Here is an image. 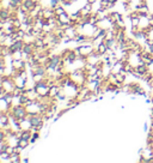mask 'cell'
<instances>
[{
    "mask_svg": "<svg viewBox=\"0 0 153 163\" xmlns=\"http://www.w3.org/2000/svg\"><path fill=\"white\" fill-rule=\"evenodd\" d=\"M57 5H60V0H50L49 6L52 7V8H55Z\"/></svg>",
    "mask_w": 153,
    "mask_h": 163,
    "instance_id": "27",
    "label": "cell"
},
{
    "mask_svg": "<svg viewBox=\"0 0 153 163\" xmlns=\"http://www.w3.org/2000/svg\"><path fill=\"white\" fill-rule=\"evenodd\" d=\"M0 18H1V8H0Z\"/></svg>",
    "mask_w": 153,
    "mask_h": 163,
    "instance_id": "40",
    "label": "cell"
},
{
    "mask_svg": "<svg viewBox=\"0 0 153 163\" xmlns=\"http://www.w3.org/2000/svg\"><path fill=\"white\" fill-rule=\"evenodd\" d=\"M35 141H36V140L31 138V139H30V144H35Z\"/></svg>",
    "mask_w": 153,
    "mask_h": 163,
    "instance_id": "38",
    "label": "cell"
},
{
    "mask_svg": "<svg viewBox=\"0 0 153 163\" xmlns=\"http://www.w3.org/2000/svg\"><path fill=\"white\" fill-rule=\"evenodd\" d=\"M12 67L15 70H24L26 67V61H24L23 59H13Z\"/></svg>",
    "mask_w": 153,
    "mask_h": 163,
    "instance_id": "6",
    "label": "cell"
},
{
    "mask_svg": "<svg viewBox=\"0 0 153 163\" xmlns=\"http://www.w3.org/2000/svg\"><path fill=\"white\" fill-rule=\"evenodd\" d=\"M65 33H66V36L71 37L72 40H74V37H75V36H77V34H78L77 29H75L74 26H69L68 29H66V30H65Z\"/></svg>",
    "mask_w": 153,
    "mask_h": 163,
    "instance_id": "13",
    "label": "cell"
},
{
    "mask_svg": "<svg viewBox=\"0 0 153 163\" xmlns=\"http://www.w3.org/2000/svg\"><path fill=\"white\" fill-rule=\"evenodd\" d=\"M54 11H55V16H60V15H62V13H66V7L60 4V5H57L54 8Z\"/></svg>",
    "mask_w": 153,
    "mask_h": 163,
    "instance_id": "18",
    "label": "cell"
},
{
    "mask_svg": "<svg viewBox=\"0 0 153 163\" xmlns=\"http://www.w3.org/2000/svg\"><path fill=\"white\" fill-rule=\"evenodd\" d=\"M10 109H11V106H10L8 102L4 97H0V111L1 113H7Z\"/></svg>",
    "mask_w": 153,
    "mask_h": 163,
    "instance_id": "7",
    "label": "cell"
},
{
    "mask_svg": "<svg viewBox=\"0 0 153 163\" xmlns=\"http://www.w3.org/2000/svg\"><path fill=\"white\" fill-rule=\"evenodd\" d=\"M17 144H18L20 148H22L23 150H25V149H28V148L30 146V140H29V139H24V138H19Z\"/></svg>",
    "mask_w": 153,
    "mask_h": 163,
    "instance_id": "14",
    "label": "cell"
},
{
    "mask_svg": "<svg viewBox=\"0 0 153 163\" xmlns=\"http://www.w3.org/2000/svg\"><path fill=\"white\" fill-rule=\"evenodd\" d=\"M4 95H5V91H4V88L0 85V97H4Z\"/></svg>",
    "mask_w": 153,
    "mask_h": 163,
    "instance_id": "33",
    "label": "cell"
},
{
    "mask_svg": "<svg viewBox=\"0 0 153 163\" xmlns=\"http://www.w3.org/2000/svg\"><path fill=\"white\" fill-rule=\"evenodd\" d=\"M23 4L31 11V10L35 7V5H36V3H34V0H23Z\"/></svg>",
    "mask_w": 153,
    "mask_h": 163,
    "instance_id": "22",
    "label": "cell"
},
{
    "mask_svg": "<svg viewBox=\"0 0 153 163\" xmlns=\"http://www.w3.org/2000/svg\"><path fill=\"white\" fill-rule=\"evenodd\" d=\"M16 1H19V3H23V0H16Z\"/></svg>",
    "mask_w": 153,
    "mask_h": 163,
    "instance_id": "39",
    "label": "cell"
},
{
    "mask_svg": "<svg viewBox=\"0 0 153 163\" xmlns=\"http://www.w3.org/2000/svg\"><path fill=\"white\" fill-rule=\"evenodd\" d=\"M144 131H145V132L148 131V125H147V122H145V124H144Z\"/></svg>",
    "mask_w": 153,
    "mask_h": 163,
    "instance_id": "35",
    "label": "cell"
},
{
    "mask_svg": "<svg viewBox=\"0 0 153 163\" xmlns=\"http://www.w3.org/2000/svg\"><path fill=\"white\" fill-rule=\"evenodd\" d=\"M1 86L4 88L5 93H12L13 89L16 88L13 77H11V76H4V79L1 82Z\"/></svg>",
    "mask_w": 153,
    "mask_h": 163,
    "instance_id": "3",
    "label": "cell"
},
{
    "mask_svg": "<svg viewBox=\"0 0 153 163\" xmlns=\"http://www.w3.org/2000/svg\"><path fill=\"white\" fill-rule=\"evenodd\" d=\"M15 43V38L12 36H6L5 40H4V45L7 46V47H11L12 45Z\"/></svg>",
    "mask_w": 153,
    "mask_h": 163,
    "instance_id": "20",
    "label": "cell"
},
{
    "mask_svg": "<svg viewBox=\"0 0 153 163\" xmlns=\"http://www.w3.org/2000/svg\"><path fill=\"white\" fill-rule=\"evenodd\" d=\"M57 17V20L60 23H68L69 20H71V17H69V13L66 12V13H62V15H60V16H56Z\"/></svg>",
    "mask_w": 153,
    "mask_h": 163,
    "instance_id": "15",
    "label": "cell"
},
{
    "mask_svg": "<svg viewBox=\"0 0 153 163\" xmlns=\"http://www.w3.org/2000/svg\"><path fill=\"white\" fill-rule=\"evenodd\" d=\"M7 114L10 115V118L11 116H15L16 119H20V118H25L28 115V111H26V108L24 106H13L11 107V109H10L7 111Z\"/></svg>",
    "mask_w": 153,
    "mask_h": 163,
    "instance_id": "1",
    "label": "cell"
},
{
    "mask_svg": "<svg viewBox=\"0 0 153 163\" xmlns=\"http://www.w3.org/2000/svg\"><path fill=\"white\" fill-rule=\"evenodd\" d=\"M3 79H4V76H3V75H0V85H1V82H3Z\"/></svg>",
    "mask_w": 153,
    "mask_h": 163,
    "instance_id": "37",
    "label": "cell"
},
{
    "mask_svg": "<svg viewBox=\"0 0 153 163\" xmlns=\"http://www.w3.org/2000/svg\"><path fill=\"white\" fill-rule=\"evenodd\" d=\"M150 24L153 28V13H151V17H150Z\"/></svg>",
    "mask_w": 153,
    "mask_h": 163,
    "instance_id": "34",
    "label": "cell"
},
{
    "mask_svg": "<svg viewBox=\"0 0 153 163\" xmlns=\"http://www.w3.org/2000/svg\"><path fill=\"white\" fill-rule=\"evenodd\" d=\"M30 56H31V54H29V53H25V52H23V54H22V59H23L24 61H29Z\"/></svg>",
    "mask_w": 153,
    "mask_h": 163,
    "instance_id": "28",
    "label": "cell"
},
{
    "mask_svg": "<svg viewBox=\"0 0 153 163\" xmlns=\"http://www.w3.org/2000/svg\"><path fill=\"white\" fill-rule=\"evenodd\" d=\"M31 138L35 139V140H38L41 138V133H39V131H36V132H33V134H31ZM30 138V139H31Z\"/></svg>",
    "mask_w": 153,
    "mask_h": 163,
    "instance_id": "26",
    "label": "cell"
},
{
    "mask_svg": "<svg viewBox=\"0 0 153 163\" xmlns=\"http://www.w3.org/2000/svg\"><path fill=\"white\" fill-rule=\"evenodd\" d=\"M147 67H148V72L153 73V59L150 61V63L147 64Z\"/></svg>",
    "mask_w": 153,
    "mask_h": 163,
    "instance_id": "30",
    "label": "cell"
},
{
    "mask_svg": "<svg viewBox=\"0 0 153 163\" xmlns=\"http://www.w3.org/2000/svg\"><path fill=\"white\" fill-rule=\"evenodd\" d=\"M31 134H33V132L31 131H24V130H22V134H20V138H24V139H29L30 140V138H31Z\"/></svg>",
    "mask_w": 153,
    "mask_h": 163,
    "instance_id": "23",
    "label": "cell"
},
{
    "mask_svg": "<svg viewBox=\"0 0 153 163\" xmlns=\"http://www.w3.org/2000/svg\"><path fill=\"white\" fill-rule=\"evenodd\" d=\"M13 80H15V84H16V86L17 88H26V85H28V79H24V78H22L19 75H17V76H15L13 77Z\"/></svg>",
    "mask_w": 153,
    "mask_h": 163,
    "instance_id": "5",
    "label": "cell"
},
{
    "mask_svg": "<svg viewBox=\"0 0 153 163\" xmlns=\"http://www.w3.org/2000/svg\"><path fill=\"white\" fill-rule=\"evenodd\" d=\"M22 50H23V52H25V53L33 54L35 49H34V47H33V43H24V46H23Z\"/></svg>",
    "mask_w": 153,
    "mask_h": 163,
    "instance_id": "17",
    "label": "cell"
},
{
    "mask_svg": "<svg viewBox=\"0 0 153 163\" xmlns=\"http://www.w3.org/2000/svg\"><path fill=\"white\" fill-rule=\"evenodd\" d=\"M135 70L138 71V72H139L141 76H144L145 73H147V72H148V67H147V64H146V63L139 64L138 66H135Z\"/></svg>",
    "mask_w": 153,
    "mask_h": 163,
    "instance_id": "10",
    "label": "cell"
},
{
    "mask_svg": "<svg viewBox=\"0 0 153 163\" xmlns=\"http://www.w3.org/2000/svg\"><path fill=\"white\" fill-rule=\"evenodd\" d=\"M127 37H128V36L126 35V30H117V33H116V36H115V38L117 40V42H118V43L126 42Z\"/></svg>",
    "mask_w": 153,
    "mask_h": 163,
    "instance_id": "8",
    "label": "cell"
},
{
    "mask_svg": "<svg viewBox=\"0 0 153 163\" xmlns=\"http://www.w3.org/2000/svg\"><path fill=\"white\" fill-rule=\"evenodd\" d=\"M28 162H30V158L29 157H24V158L20 160V163H28Z\"/></svg>",
    "mask_w": 153,
    "mask_h": 163,
    "instance_id": "32",
    "label": "cell"
},
{
    "mask_svg": "<svg viewBox=\"0 0 153 163\" xmlns=\"http://www.w3.org/2000/svg\"><path fill=\"white\" fill-rule=\"evenodd\" d=\"M6 60L5 58H0V67H6Z\"/></svg>",
    "mask_w": 153,
    "mask_h": 163,
    "instance_id": "31",
    "label": "cell"
},
{
    "mask_svg": "<svg viewBox=\"0 0 153 163\" xmlns=\"http://www.w3.org/2000/svg\"><path fill=\"white\" fill-rule=\"evenodd\" d=\"M39 102H33L31 104L26 106V111L29 115H35V114H39V106H38Z\"/></svg>",
    "mask_w": 153,
    "mask_h": 163,
    "instance_id": "4",
    "label": "cell"
},
{
    "mask_svg": "<svg viewBox=\"0 0 153 163\" xmlns=\"http://www.w3.org/2000/svg\"><path fill=\"white\" fill-rule=\"evenodd\" d=\"M44 78H46V76H42V75H39V73H34L31 76V80L34 82V83H37V82L43 80Z\"/></svg>",
    "mask_w": 153,
    "mask_h": 163,
    "instance_id": "19",
    "label": "cell"
},
{
    "mask_svg": "<svg viewBox=\"0 0 153 163\" xmlns=\"http://www.w3.org/2000/svg\"><path fill=\"white\" fill-rule=\"evenodd\" d=\"M20 160H22L20 154H16V152H13V154L11 155V162L12 163H20Z\"/></svg>",
    "mask_w": 153,
    "mask_h": 163,
    "instance_id": "21",
    "label": "cell"
},
{
    "mask_svg": "<svg viewBox=\"0 0 153 163\" xmlns=\"http://www.w3.org/2000/svg\"><path fill=\"white\" fill-rule=\"evenodd\" d=\"M34 89H35V91L37 94L42 95V96H48L50 86L47 84V82L43 79L41 82H37V83H34Z\"/></svg>",
    "mask_w": 153,
    "mask_h": 163,
    "instance_id": "2",
    "label": "cell"
},
{
    "mask_svg": "<svg viewBox=\"0 0 153 163\" xmlns=\"http://www.w3.org/2000/svg\"><path fill=\"white\" fill-rule=\"evenodd\" d=\"M147 35H148V38L153 41V28H152V26L147 30Z\"/></svg>",
    "mask_w": 153,
    "mask_h": 163,
    "instance_id": "29",
    "label": "cell"
},
{
    "mask_svg": "<svg viewBox=\"0 0 153 163\" xmlns=\"http://www.w3.org/2000/svg\"><path fill=\"white\" fill-rule=\"evenodd\" d=\"M11 13H12V11L8 7H1V19L5 20V19L10 18L11 17Z\"/></svg>",
    "mask_w": 153,
    "mask_h": 163,
    "instance_id": "16",
    "label": "cell"
},
{
    "mask_svg": "<svg viewBox=\"0 0 153 163\" xmlns=\"http://www.w3.org/2000/svg\"><path fill=\"white\" fill-rule=\"evenodd\" d=\"M97 1H98V0H86V3H89V4H95Z\"/></svg>",
    "mask_w": 153,
    "mask_h": 163,
    "instance_id": "36",
    "label": "cell"
},
{
    "mask_svg": "<svg viewBox=\"0 0 153 163\" xmlns=\"http://www.w3.org/2000/svg\"><path fill=\"white\" fill-rule=\"evenodd\" d=\"M60 89H61V86H60L59 84H55V85H53V86H50L48 97H50V98H55L56 95H57V93L60 91Z\"/></svg>",
    "mask_w": 153,
    "mask_h": 163,
    "instance_id": "9",
    "label": "cell"
},
{
    "mask_svg": "<svg viewBox=\"0 0 153 163\" xmlns=\"http://www.w3.org/2000/svg\"><path fill=\"white\" fill-rule=\"evenodd\" d=\"M22 96V95H20ZM20 96H13V100H12V107L13 106H20Z\"/></svg>",
    "mask_w": 153,
    "mask_h": 163,
    "instance_id": "25",
    "label": "cell"
},
{
    "mask_svg": "<svg viewBox=\"0 0 153 163\" xmlns=\"http://www.w3.org/2000/svg\"><path fill=\"white\" fill-rule=\"evenodd\" d=\"M43 15H44V19H49V18H52L55 16V11H54V8L52 7H44L43 8Z\"/></svg>",
    "mask_w": 153,
    "mask_h": 163,
    "instance_id": "11",
    "label": "cell"
},
{
    "mask_svg": "<svg viewBox=\"0 0 153 163\" xmlns=\"http://www.w3.org/2000/svg\"><path fill=\"white\" fill-rule=\"evenodd\" d=\"M107 49H108V47H107V45H105L104 41H103V42H100V43L96 47V50L98 52L99 55H104V54H107Z\"/></svg>",
    "mask_w": 153,
    "mask_h": 163,
    "instance_id": "12",
    "label": "cell"
},
{
    "mask_svg": "<svg viewBox=\"0 0 153 163\" xmlns=\"http://www.w3.org/2000/svg\"><path fill=\"white\" fill-rule=\"evenodd\" d=\"M22 54H23V50L22 49H18V50H15V52L11 54L13 59H22Z\"/></svg>",
    "mask_w": 153,
    "mask_h": 163,
    "instance_id": "24",
    "label": "cell"
}]
</instances>
